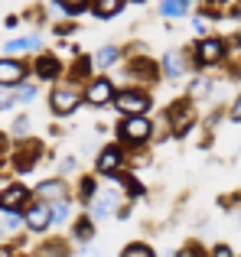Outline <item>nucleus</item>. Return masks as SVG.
I'll return each mask as SVG.
<instances>
[{"mask_svg": "<svg viewBox=\"0 0 241 257\" xmlns=\"http://www.w3.org/2000/svg\"><path fill=\"white\" fill-rule=\"evenodd\" d=\"M212 257H235V254H231V247H228V244H218L215 251H212Z\"/></svg>", "mask_w": 241, "mask_h": 257, "instance_id": "c756f323", "label": "nucleus"}, {"mask_svg": "<svg viewBox=\"0 0 241 257\" xmlns=\"http://www.w3.org/2000/svg\"><path fill=\"white\" fill-rule=\"evenodd\" d=\"M82 257H98V254L95 251H82Z\"/></svg>", "mask_w": 241, "mask_h": 257, "instance_id": "f704fd0d", "label": "nucleus"}, {"mask_svg": "<svg viewBox=\"0 0 241 257\" xmlns=\"http://www.w3.org/2000/svg\"><path fill=\"white\" fill-rule=\"evenodd\" d=\"M49 212H52V221H65V218H69V212H72V205L65 199H59V202H52V205H49Z\"/></svg>", "mask_w": 241, "mask_h": 257, "instance_id": "6ab92c4d", "label": "nucleus"}, {"mask_svg": "<svg viewBox=\"0 0 241 257\" xmlns=\"http://www.w3.org/2000/svg\"><path fill=\"white\" fill-rule=\"evenodd\" d=\"M26 127H30V120H26V117H20L17 124H13V134H26Z\"/></svg>", "mask_w": 241, "mask_h": 257, "instance_id": "7c9ffc66", "label": "nucleus"}, {"mask_svg": "<svg viewBox=\"0 0 241 257\" xmlns=\"http://www.w3.org/2000/svg\"><path fill=\"white\" fill-rule=\"evenodd\" d=\"M192 26H196V33H199V36H205V20H196Z\"/></svg>", "mask_w": 241, "mask_h": 257, "instance_id": "72a5a7b5", "label": "nucleus"}, {"mask_svg": "<svg viewBox=\"0 0 241 257\" xmlns=\"http://www.w3.org/2000/svg\"><path fill=\"white\" fill-rule=\"evenodd\" d=\"M150 134H153V127L144 114H134V117H127L124 124H120V137H124L127 144H147Z\"/></svg>", "mask_w": 241, "mask_h": 257, "instance_id": "f257e3e1", "label": "nucleus"}, {"mask_svg": "<svg viewBox=\"0 0 241 257\" xmlns=\"http://www.w3.org/2000/svg\"><path fill=\"white\" fill-rule=\"evenodd\" d=\"M0 234H4V225H0Z\"/></svg>", "mask_w": 241, "mask_h": 257, "instance_id": "e433bc0d", "label": "nucleus"}, {"mask_svg": "<svg viewBox=\"0 0 241 257\" xmlns=\"http://www.w3.org/2000/svg\"><path fill=\"white\" fill-rule=\"evenodd\" d=\"M20 225V215L17 212H7V228H17Z\"/></svg>", "mask_w": 241, "mask_h": 257, "instance_id": "2f4dec72", "label": "nucleus"}, {"mask_svg": "<svg viewBox=\"0 0 241 257\" xmlns=\"http://www.w3.org/2000/svg\"><path fill=\"white\" fill-rule=\"evenodd\" d=\"M36 257H65V247L62 244H46L36 251Z\"/></svg>", "mask_w": 241, "mask_h": 257, "instance_id": "393cba45", "label": "nucleus"}, {"mask_svg": "<svg viewBox=\"0 0 241 257\" xmlns=\"http://www.w3.org/2000/svg\"><path fill=\"white\" fill-rule=\"evenodd\" d=\"M91 234H95L91 221H88V218H82V221L75 225V238H78V241H91Z\"/></svg>", "mask_w": 241, "mask_h": 257, "instance_id": "4be33fe9", "label": "nucleus"}, {"mask_svg": "<svg viewBox=\"0 0 241 257\" xmlns=\"http://www.w3.org/2000/svg\"><path fill=\"white\" fill-rule=\"evenodd\" d=\"M117 62V49L114 46H104L101 52H98V59H95V65H101V69H108V65H114Z\"/></svg>", "mask_w": 241, "mask_h": 257, "instance_id": "a211bd4d", "label": "nucleus"}, {"mask_svg": "<svg viewBox=\"0 0 241 257\" xmlns=\"http://www.w3.org/2000/svg\"><path fill=\"white\" fill-rule=\"evenodd\" d=\"M209 4H225V0H209Z\"/></svg>", "mask_w": 241, "mask_h": 257, "instance_id": "c9c22d12", "label": "nucleus"}, {"mask_svg": "<svg viewBox=\"0 0 241 257\" xmlns=\"http://www.w3.org/2000/svg\"><path fill=\"white\" fill-rule=\"evenodd\" d=\"M163 72H166V78H179L186 72V56L179 49L166 52V56H163Z\"/></svg>", "mask_w": 241, "mask_h": 257, "instance_id": "f8f14e48", "label": "nucleus"}, {"mask_svg": "<svg viewBox=\"0 0 241 257\" xmlns=\"http://www.w3.org/2000/svg\"><path fill=\"white\" fill-rule=\"evenodd\" d=\"M120 257H153V251H150L147 244H127Z\"/></svg>", "mask_w": 241, "mask_h": 257, "instance_id": "5701e85b", "label": "nucleus"}, {"mask_svg": "<svg viewBox=\"0 0 241 257\" xmlns=\"http://www.w3.org/2000/svg\"><path fill=\"white\" fill-rule=\"evenodd\" d=\"M196 56H199L202 65H215L218 59L225 56V43H222V39H202L199 49H196Z\"/></svg>", "mask_w": 241, "mask_h": 257, "instance_id": "9d476101", "label": "nucleus"}, {"mask_svg": "<svg viewBox=\"0 0 241 257\" xmlns=\"http://www.w3.org/2000/svg\"><path fill=\"white\" fill-rule=\"evenodd\" d=\"M13 101H17V94H13V88L0 85V111H7V107H13Z\"/></svg>", "mask_w": 241, "mask_h": 257, "instance_id": "b1692460", "label": "nucleus"}, {"mask_svg": "<svg viewBox=\"0 0 241 257\" xmlns=\"http://www.w3.org/2000/svg\"><path fill=\"white\" fill-rule=\"evenodd\" d=\"M192 117H196V111H192L189 101H176V104L170 107V131L176 134V137H183L192 127Z\"/></svg>", "mask_w": 241, "mask_h": 257, "instance_id": "7ed1b4c3", "label": "nucleus"}, {"mask_svg": "<svg viewBox=\"0 0 241 257\" xmlns=\"http://www.w3.org/2000/svg\"><path fill=\"white\" fill-rule=\"evenodd\" d=\"M78 101H82V94H78L72 85H65V88H56V91H52L49 104H52V111H56V114H72L78 107Z\"/></svg>", "mask_w": 241, "mask_h": 257, "instance_id": "39448f33", "label": "nucleus"}, {"mask_svg": "<svg viewBox=\"0 0 241 257\" xmlns=\"http://www.w3.org/2000/svg\"><path fill=\"white\" fill-rule=\"evenodd\" d=\"M85 98H88V104H95V107L111 104V101H114V82H111V78H95V82H88Z\"/></svg>", "mask_w": 241, "mask_h": 257, "instance_id": "20e7f679", "label": "nucleus"}, {"mask_svg": "<svg viewBox=\"0 0 241 257\" xmlns=\"http://www.w3.org/2000/svg\"><path fill=\"white\" fill-rule=\"evenodd\" d=\"M127 0H95V13L98 17H114V13L124 10Z\"/></svg>", "mask_w": 241, "mask_h": 257, "instance_id": "f3484780", "label": "nucleus"}, {"mask_svg": "<svg viewBox=\"0 0 241 257\" xmlns=\"http://www.w3.org/2000/svg\"><path fill=\"white\" fill-rule=\"evenodd\" d=\"M26 78V65L20 59H0V85L17 88Z\"/></svg>", "mask_w": 241, "mask_h": 257, "instance_id": "6e6552de", "label": "nucleus"}, {"mask_svg": "<svg viewBox=\"0 0 241 257\" xmlns=\"http://www.w3.org/2000/svg\"><path fill=\"white\" fill-rule=\"evenodd\" d=\"M98 195V182L95 179H82V199H95Z\"/></svg>", "mask_w": 241, "mask_h": 257, "instance_id": "bb28decb", "label": "nucleus"}, {"mask_svg": "<svg viewBox=\"0 0 241 257\" xmlns=\"http://www.w3.org/2000/svg\"><path fill=\"white\" fill-rule=\"evenodd\" d=\"M176 257H202V247H199V244H189V247H183Z\"/></svg>", "mask_w": 241, "mask_h": 257, "instance_id": "cd10ccee", "label": "nucleus"}, {"mask_svg": "<svg viewBox=\"0 0 241 257\" xmlns=\"http://www.w3.org/2000/svg\"><path fill=\"white\" fill-rule=\"evenodd\" d=\"M33 94H36V88H33V85H23V88L17 91V101H30Z\"/></svg>", "mask_w": 241, "mask_h": 257, "instance_id": "c85d7f7f", "label": "nucleus"}, {"mask_svg": "<svg viewBox=\"0 0 241 257\" xmlns=\"http://www.w3.org/2000/svg\"><path fill=\"white\" fill-rule=\"evenodd\" d=\"M111 179H114V182H117V186H124V189H127V192H131V195H140V186H137V179H134V176H124V173H114V176H111Z\"/></svg>", "mask_w": 241, "mask_h": 257, "instance_id": "aec40b11", "label": "nucleus"}, {"mask_svg": "<svg viewBox=\"0 0 241 257\" xmlns=\"http://www.w3.org/2000/svg\"><path fill=\"white\" fill-rule=\"evenodd\" d=\"M137 4H140V0H137Z\"/></svg>", "mask_w": 241, "mask_h": 257, "instance_id": "4c0bfd02", "label": "nucleus"}, {"mask_svg": "<svg viewBox=\"0 0 241 257\" xmlns=\"http://www.w3.org/2000/svg\"><path fill=\"white\" fill-rule=\"evenodd\" d=\"M36 195L43 202H59V199H65V182L62 179H49V182H43V186L36 189Z\"/></svg>", "mask_w": 241, "mask_h": 257, "instance_id": "ddd939ff", "label": "nucleus"}, {"mask_svg": "<svg viewBox=\"0 0 241 257\" xmlns=\"http://www.w3.org/2000/svg\"><path fill=\"white\" fill-rule=\"evenodd\" d=\"M114 202H117V192H114V189H111V192L95 195V202H91V218H95V221L108 218V215H111V208H114Z\"/></svg>", "mask_w": 241, "mask_h": 257, "instance_id": "9b49d317", "label": "nucleus"}, {"mask_svg": "<svg viewBox=\"0 0 241 257\" xmlns=\"http://www.w3.org/2000/svg\"><path fill=\"white\" fill-rule=\"evenodd\" d=\"M205 91H209V82H205V78H192V85H189L192 98H199V94H205Z\"/></svg>", "mask_w": 241, "mask_h": 257, "instance_id": "a878e982", "label": "nucleus"}, {"mask_svg": "<svg viewBox=\"0 0 241 257\" xmlns=\"http://www.w3.org/2000/svg\"><path fill=\"white\" fill-rule=\"evenodd\" d=\"M231 120H238V124H241V98L235 101V107H231Z\"/></svg>", "mask_w": 241, "mask_h": 257, "instance_id": "473e14b6", "label": "nucleus"}, {"mask_svg": "<svg viewBox=\"0 0 241 257\" xmlns=\"http://www.w3.org/2000/svg\"><path fill=\"white\" fill-rule=\"evenodd\" d=\"M23 221H26V228H30V231H46V228L52 225L49 205H46V202H36V205H30V208H26V215H23Z\"/></svg>", "mask_w": 241, "mask_h": 257, "instance_id": "423d86ee", "label": "nucleus"}, {"mask_svg": "<svg viewBox=\"0 0 241 257\" xmlns=\"http://www.w3.org/2000/svg\"><path fill=\"white\" fill-rule=\"evenodd\" d=\"M39 43L43 39L39 36H26V39H7L4 43V52L10 56V52H26V49H39Z\"/></svg>", "mask_w": 241, "mask_h": 257, "instance_id": "2eb2a0df", "label": "nucleus"}, {"mask_svg": "<svg viewBox=\"0 0 241 257\" xmlns=\"http://www.w3.org/2000/svg\"><path fill=\"white\" fill-rule=\"evenodd\" d=\"M189 4L192 0H163V4H160V13H163V17H186V13H189Z\"/></svg>", "mask_w": 241, "mask_h": 257, "instance_id": "dca6fc26", "label": "nucleus"}, {"mask_svg": "<svg viewBox=\"0 0 241 257\" xmlns=\"http://www.w3.org/2000/svg\"><path fill=\"white\" fill-rule=\"evenodd\" d=\"M120 166H124V153H120V147H104V150L98 153V173L114 176V173H120Z\"/></svg>", "mask_w": 241, "mask_h": 257, "instance_id": "1a4fd4ad", "label": "nucleus"}, {"mask_svg": "<svg viewBox=\"0 0 241 257\" xmlns=\"http://www.w3.org/2000/svg\"><path fill=\"white\" fill-rule=\"evenodd\" d=\"M59 72H62V62H59L56 56H43V59H36V75L39 78H46V82H49V78H56Z\"/></svg>", "mask_w": 241, "mask_h": 257, "instance_id": "4468645a", "label": "nucleus"}, {"mask_svg": "<svg viewBox=\"0 0 241 257\" xmlns=\"http://www.w3.org/2000/svg\"><path fill=\"white\" fill-rule=\"evenodd\" d=\"M59 7H62L65 13H72V17H75V13H82V10H88V0H56Z\"/></svg>", "mask_w": 241, "mask_h": 257, "instance_id": "412c9836", "label": "nucleus"}, {"mask_svg": "<svg viewBox=\"0 0 241 257\" xmlns=\"http://www.w3.org/2000/svg\"><path fill=\"white\" fill-rule=\"evenodd\" d=\"M114 104H117V111L127 114V117H134V114H147V111H150V94L124 91V94H114Z\"/></svg>", "mask_w": 241, "mask_h": 257, "instance_id": "f03ea898", "label": "nucleus"}, {"mask_svg": "<svg viewBox=\"0 0 241 257\" xmlns=\"http://www.w3.org/2000/svg\"><path fill=\"white\" fill-rule=\"evenodd\" d=\"M30 202V189L26 186H7L0 192V212H17Z\"/></svg>", "mask_w": 241, "mask_h": 257, "instance_id": "0eeeda50", "label": "nucleus"}]
</instances>
